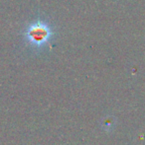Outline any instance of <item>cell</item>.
I'll return each instance as SVG.
<instances>
[{
	"label": "cell",
	"mask_w": 145,
	"mask_h": 145,
	"mask_svg": "<svg viewBox=\"0 0 145 145\" xmlns=\"http://www.w3.org/2000/svg\"><path fill=\"white\" fill-rule=\"evenodd\" d=\"M54 32L50 24L43 20L32 22L25 30V40L34 48H43L50 42Z\"/></svg>",
	"instance_id": "6da1fadb"
}]
</instances>
